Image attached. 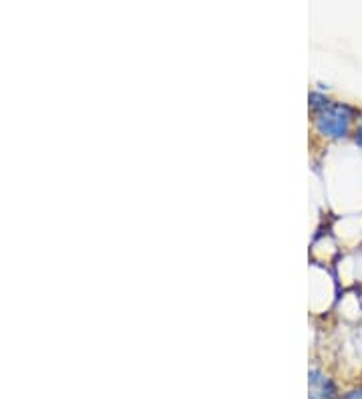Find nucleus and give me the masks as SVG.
<instances>
[{
    "instance_id": "f257e3e1",
    "label": "nucleus",
    "mask_w": 362,
    "mask_h": 399,
    "mask_svg": "<svg viewBox=\"0 0 362 399\" xmlns=\"http://www.w3.org/2000/svg\"><path fill=\"white\" fill-rule=\"evenodd\" d=\"M314 115V128L316 131L328 138V140H344L348 138L352 128V121L358 115V111L354 107L339 101H328L326 105L320 107Z\"/></svg>"
},
{
    "instance_id": "f03ea898",
    "label": "nucleus",
    "mask_w": 362,
    "mask_h": 399,
    "mask_svg": "<svg viewBox=\"0 0 362 399\" xmlns=\"http://www.w3.org/2000/svg\"><path fill=\"white\" fill-rule=\"evenodd\" d=\"M332 395H334V389H332L330 379L312 371L310 373V399H332Z\"/></svg>"
},
{
    "instance_id": "7ed1b4c3",
    "label": "nucleus",
    "mask_w": 362,
    "mask_h": 399,
    "mask_svg": "<svg viewBox=\"0 0 362 399\" xmlns=\"http://www.w3.org/2000/svg\"><path fill=\"white\" fill-rule=\"evenodd\" d=\"M342 399H362V388L358 389H352V391H348L346 395Z\"/></svg>"
},
{
    "instance_id": "20e7f679",
    "label": "nucleus",
    "mask_w": 362,
    "mask_h": 399,
    "mask_svg": "<svg viewBox=\"0 0 362 399\" xmlns=\"http://www.w3.org/2000/svg\"><path fill=\"white\" fill-rule=\"evenodd\" d=\"M354 140H356V143L362 147V119L361 123H358V128H356V133H354Z\"/></svg>"
}]
</instances>
